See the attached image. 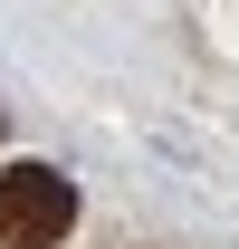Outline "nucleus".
Here are the masks:
<instances>
[{
	"instance_id": "nucleus-1",
	"label": "nucleus",
	"mask_w": 239,
	"mask_h": 249,
	"mask_svg": "<svg viewBox=\"0 0 239 249\" xmlns=\"http://www.w3.org/2000/svg\"><path fill=\"white\" fill-rule=\"evenodd\" d=\"M77 230V182L48 163H10L0 173V249H58Z\"/></svg>"
}]
</instances>
